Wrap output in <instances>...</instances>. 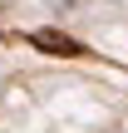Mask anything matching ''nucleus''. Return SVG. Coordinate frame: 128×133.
Masks as SVG:
<instances>
[{
  "label": "nucleus",
  "mask_w": 128,
  "mask_h": 133,
  "mask_svg": "<svg viewBox=\"0 0 128 133\" xmlns=\"http://www.w3.org/2000/svg\"><path fill=\"white\" fill-rule=\"evenodd\" d=\"M30 44L39 49V54H59V59H84L89 49L79 44V39H69L64 30H30Z\"/></svg>",
  "instance_id": "f257e3e1"
}]
</instances>
